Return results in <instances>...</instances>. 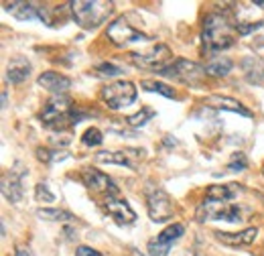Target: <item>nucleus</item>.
<instances>
[{
  "instance_id": "obj_1",
  "label": "nucleus",
  "mask_w": 264,
  "mask_h": 256,
  "mask_svg": "<svg viewBox=\"0 0 264 256\" xmlns=\"http://www.w3.org/2000/svg\"><path fill=\"white\" fill-rule=\"evenodd\" d=\"M236 33H238V29L224 15H217V12L207 15L203 21V33H201L205 51L216 53V51L232 47L236 43Z\"/></svg>"
},
{
  "instance_id": "obj_2",
  "label": "nucleus",
  "mask_w": 264,
  "mask_h": 256,
  "mask_svg": "<svg viewBox=\"0 0 264 256\" xmlns=\"http://www.w3.org/2000/svg\"><path fill=\"white\" fill-rule=\"evenodd\" d=\"M69 4H72L73 21L83 29H96L98 24L108 21V17L114 10V4L106 2V0H75V2Z\"/></svg>"
},
{
  "instance_id": "obj_3",
  "label": "nucleus",
  "mask_w": 264,
  "mask_h": 256,
  "mask_svg": "<svg viewBox=\"0 0 264 256\" xmlns=\"http://www.w3.org/2000/svg\"><path fill=\"white\" fill-rule=\"evenodd\" d=\"M244 211L238 204H230V201H214L205 199L199 204L195 218L197 222H207V220H224V222H240Z\"/></svg>"
},
{
  "instance_id": "obj_4",
  "label": "nucleus",
  "mask_w": 264,
  "mask_h": 256,
  "mask_svg": "<svg viewBox=\"0 0 264 256\" xmlns=\"http://www.w3.org/2000/svg\"><path fill=\"white\" fill-rule=\"evenodd\" d=\"M72 100H69L65 93L63 96H53L45 108L43 112H41V122L49 128H55V130H61L65 128V120H69V124H72Z\"/></svg>"
},
{
  "instance_id": "obj_5",
  "label": "nucleus",
  "mask_w": 264,
  "mask_h": 256,
  "mask_svg": "<svg viewBox=\"0 0 264 256\" xmlns=\"http://www.w3.org/2000/svg\"><path fill=\"white\" fill-rule=\"evenodd\" d=\"M102 102L110 110H122L136 100V86L132 82H112L100 92Z\"/></svg>"
},
{
  "instance_id": "obj_6",
  "label": "nucleus",
  "mask_w": 264,
  "mask_h": 256,
  "mask_svg": "<svg viewBox=\"0 0 264 256\" xmlns=\"http://www.w3.org/2000/svg\"><path fill=\"white\" fill-rule=\"evenodd\" d=\"M163 77L175 79V82H183V84H197L199 79L205 75V67L197 65L195 61L189 59H173L167 67H163L161 71H157Z\"/></svg>"
},
{
  "instance_id": "obj_7",
  "label": "nucleus",
  "mask_w": 264,
  "mask_h": 256,
  "mask_svg": "<svg viewBox=\"0 0 264 256\" xmlns=\"http://www.w3.org/2000/svg\"><path fill=\"white\" fill-rule=\"evenodd\" d=\"M173 59V53L167 45H155L150 47L148 51H143V53H132L130 55V61L141 67V70H155V71H161L163 67H167Z\"/></svg>"
},
{
  "instance_id": "obj_8",
  "label": "nucleus",
  "mask_w": 264,
  "mask_h": 256,
  "mask_svg": "<svg viewBox=\"0 0 264 256\" xmlns=\"http://www.w3.org/2000/svg\"><path fill=\"white\" fill-rule=\"evenodd\" d=\"M106 37L110 43H114L116 47H126L130 43H138V41H144V39H148L144 33H141L136 29V26H132L126 19H116L114 23H110L108 31H106Z\"/></svg>"
},
{
  "instance_id": "obj_9",
  "label": "nucleus",
  "mask_w": 264,
  "mask_h": 256,
  "mask_svg": "<svg viewBox=\"0 0 264 256\" xmlns=\"http://www.w3.org/2000/svg\"><path fill=\"white\" fill-rule=\"evenodd\" d=\"M146 209H148V218L157 224H163L167 220L173 218L175 208L171 197L167 195L163 189H148L146 193Z\"/></svg>"
},
{
  "instance_id": "obj_10",
  "label": "nucleus",
  "mask_w": 264,
  "mask_h": 256,
  "mask_svg": "<svg viewBox=\"0 0 264 256\" xmlns=\"http://www.w3.org/2000/svg\"><path fill=\"white\" fill-rule=\"evenodd\" d=\"M185 234V226L183 224H171L167 230H163L157 238L148 240V254L150 256H167L173 246V242L179 240Z\"/></svg>"
},
{
  "instance_id": "obj_11",
  "label": "nucleus",
  "mask_w": 264,
  "mask_h": 256,
  "mask_svg": "<svg viewBox=\"0 0 264 256\" xmlns=\"http://www.w3.org/2000/svg\"><path fill=\"white\" fill-rule=\"evenodd\" d=\"M81 181L94 193H106V195H118V187L114 185V181L108 177L106 173L94 169V167H86L81 169Z\"/></svg>"
},
{
  "instance_id": "obj_12",
  "label": "nucleus",
  "mask_w": 264,
  "mask_h": 256,
  "mask_svg": "<svg viewBox=\"0 0 264 256\" xmlns=\"http://www.w3.org/2000/svg\"><path fill=\"white\" fill-rule=\"evenodd\" d=\"M141 157H143V151H138V149H124V151H100V153H96V161H98V163L120 165V167H128V169H132V171H136Z\"/></svg>"
},
{
  "instance_id": "obj_13",
  "label": "nucleus",
  "mask_w": 264,
  "mask_h": 256,
  "mask_svg": "<svg viewBox=\"0 0 264 256\" xmlns=\"http://www.w3.org/2000/svg\"><path fill=\"white\" fill-rule=\"evenodd\" d=\"M102 208L106 209V213L112 218L116 224L120 226H128L136 220V213L134 209L128 206V201L124 199H118L116 195H106L104 201H102Z\"/></svg>"
},
{
  "instance_id": "obj_14",
  "label": "nucleus",
  "mask_w": 264,
  "mask_h": 256,
  "mask_svg": "<svg viewBox=\"0 0 264 256\" xmlns=\"http://www.w3.org/2000/svg\"><path fill=\"white\" fill-rule=\"evenodd\" d=\"M37 84L43 90L51 92L53 96H63V93L72 88V79H69L67 75L57 73V71H45V73L39 75Z\"/></svg>"
},
{
  "instance_id": "obj_15",
  "label": "nucleus",
  "mask_w": 264,
  "mask_h": 256,
  "mask_svg": "<svg viewBox=\"0 0 264 256\" xmlns=\"http://www.w3.org/2000/svg\"><path fill=\"white\" fill-rule=\"evenodd\" d=\"M26 171H15L12 169L10 175L2 177V195L10 201V204H19L23 199V175Z\"/></svg>"
},
{
  "instance_id": "obj_16",
  "label": "nucleus",
  "mask_w": 264,
  "mask_h": 256,
  "mask_svg": "<svg viewBox=\"0 0 264 256\" xmlns=\"http://www.w3.org/2000/svg\"><path fill=\"white\" fill-rule=\"evenodd\" d=\"M214 236L226 246H248L256 240L258 230L256 228H246L242 232H214Z\"/></svg>"
},
{
  "instance_id": "obj_17",
  "label": "nucleus",
  "mask_w": 264,
  "mask_h": 256,
  "mask_svg": "<svg viewBox=\"0 0 264 256\" xmlns=\"http://www.w3.org/2000/svg\"><path fill=\"white\" fill-rule=\"evenodd\" d=\"M205 106H210V108H217V110H228V112H236V114H240V116H246L250 118L252 116V112L248 110L246 106H242L238 100H234V98H228V96H207L203 100Z\"/></svg>"
},
{
  "instance_id": "obj_18",
  "label": "nucleus",
  "mask_w": 264,
  "mask_h": 256,
  "mask_svg": "<svg viewBox=\"0 0 264 256\" xmlns=\"http://www.w3.org/2000/svg\"><path fill=\"white\" fill-rule=\"evenodd\" d=\"M242 71L246 75V79L250 84H262L264 79V59L258 57V55H248L242 59Z\"/></svg>"
},
{
  "instance_id": "obj_19",
  "label": "nucleus",
  "mask_w": 264,
  "mask_h": 256,
  "mask_svg": "<svg viewBox=\"0 0 264 256\" xmlns=\"http://www.w3.org/2000/svg\"><path fill=\"white\" fill-rule=\"evenodd\" d=\"M4 10L10 12L19 21H31L39 19L37 15V4L35 2H24V0H12V2H4Z\"/></svg>"
},
{
  "instance_id": "obj_20",
  "label": "nucleus",
  "mask_w": 264,
  "mask_h": 256,
  "mask_svg": "<svg viewBox=\"0 0 264 256\" xmlns=\"http://www.w3.org/2000/svg\"><path fill=\"white\" fill-rule=\"evenodd\" d=\"M31 73V63L26 61L24 57H15L8 63L6 70V79L10 84H23Z\"/></svg>"
},
{
  "instance_id": "obj_21",
  "label": "nucleus",
  "mask_w": 264,
  "mask_h": 256,
  "mask_svg": "<svg viewBox=\"0 0 264 256\" xmlns=\"http://www.w3.org/2000/svg\"><path fill=\"white\" fill-rule=\"evenodd\" d=\"M242 191L238 183H228V185H212L205 189V197L214 201H232L236 195Z\"/></svg>"
},
{
  "instance_id": "obj_22",
  "label": "nucleus",
  "mask_w": 264,
  "mask_h": 256,
  "mask_svg": "<svg viewBox=\"0 0 264 256\" xmlns=\"http://www.w3.org/2000/svg\"><path fill=\"white\" fill-rule=\"evenodd\" d=\"M232 59L228 57H214L210 63L205 65V75H212V77H226L232 71Z\"/></svg>"
},
{
  "instance_id": "obj_23",
  "label": "nucleus",
  "mask_w": 264,
  "mask_h": 256,
  "mask_svg": "<svg viewBox=\"0 0 264 256\" xmlns=\"http://www.w3.org/2000/svg\"><path fill=\"white\" fill-rule=\"evenodd\" d=\"M37 215L41 220L47 222H73V213H69L65 209H57V208H41L37 209Z\"/></svg>"
},
{
  "instance_id": "obj_24",
  "label": "nucleus",
  "mask_w": 264,
  "mask_h": 256,
  "mask_svg": "<svg viewBox=\"0 0 264 256\" xmlns=\"http://www.w3.org/2000/svg\"><path fill=\"white\" fill-rule=\"evenodd\" d=\"M141 88L146 90V92H157V93H161V96H165V98H177L175 90L169 88L167 84H161V82H150V79H144V82H141Z\"/></svg>"
},
{
  "instance_id": "obj_25",
  "label": "nucleus",
  "mask_w": 264,
  "mask_h": 256,
  "mask_svg": "<svg viewBox=\"0 0 264 256\" xmlns=\"http://www.w3.org/2000/svg\"><path fill=\"white\" fill-rule=\"evenodd\" d=\"M152 116H155V110H150V108H143L141 112H136V114H132V116L126 118V124L132 126V128H138V126L146 124Z\"/></svg>"
},
{
  "instance_id": "obj_26",
  "label": "nucleus",
  "mask_w": 264,
  "mask_h": 256,
  "mask_svg": "<svg viewBox=\"0 0 264 256\" xmlns=\"http://www.w3.org/2000/svg\"><path fill=\"white\" fill-rule=\"evenodd\" d=\"M35 199L37 201H45V204H51V201H55V193L49 189L47 183H37L35 185Z\"/></svg>"
},
{
  "instance_id": "obj_27",
  "label": "nucleus",
  "mask_w": 264,
  "mask_h": 256,
  "mask_svg": "<svg viewBox=\"0 0 264 256\" xmlns=\"http://www.w3.org/2000/svg\"><path fill=\"white\" fill-rule=\"evenodd\" d=\"M81 140H83V144H86V146H98V144H102L104 137H102V132L98 128H88L86 132H83Z\"/></svg>"
},
{
  "instance_id": "obj_28",
  "label": "nucleus",
  "mask_w": 264,
  "mask_h": 256,
  "mask_svg": "<svg viewBox=\"0 0 264 256\" xmlns=\"http://www.w3.org/2000/svg\"><path fill=\"white\" fill-rule=\"evenodd\" d=\"M96 71H98V75H102V77H116V75L124 73L122 67H118L114 63H100L98 67H96Z\"/></svg>"
},
{
  "instance_id": "obj_29",
  "label": "nucleus",
  "mask_w": 264,
  "mask_h": 256,
  "mask_svg": "<svg viewBox=\"0 0 264 256\" xmlns=\"http://www.w3.org/2000/svg\"><path fill=\"white\" fill-rule=\"evenodd\" d=\"M248 167V159L244 153H234L232 155V161L228 163V169L230 171H244Z\"/></svg>"
},
{
  "instance_id": "obj_30",
  "label": "nucleus",
  "mask_w": 264,
  "mask_h": 256,
  "mask_svg": "<svg viewBox=\"0 0 264 256\" xmlns=\"http://www.w3.org/2000/svg\"><path fill=\"white\" fill-rule=\"evenodd\" d=\"M262 23H250V24H244V23H238L236 24V29H238V35H248V33H252L256 29H260Z\"/></svg>"
},
{
  "instance_id": "obj_31",
  "label": "nucleus",
  "mask_w": 264,
  "mask_h": 256,
  "mask_svg": "<svg viewBox=\"0 0 264 256\" xmlns=\"http://www.w3.org/2000/svg\"><path fill=\"white\" fill-rule=\"evenodd\" d=\"M75 256H102L98 250H94L90 246H77L75 248Z\"/></svg>"
},
{
  "instance_id": "obj_32",
  "label": "nucleus",
  "mask_w": 264,
  "mask_h": 256,
  "mask_svg": "<svg viewBox=\"0 0 264 256\" xmlns=\"http://www.w3.org/2000/svg\"><path fill=\"white\" fill-rule=\"evenodd\" d=\"M37 159L49 165V163H53V153L49 149H37Z\"/></svg>"
},
{
  "instance_id": "obj_33",
  "label": "nucleus",
  "mask_w": 264,
  "mask_h": 256,
  "mask_svg": "<svg viewBox=\"0 0 264 256\" xmlns=\"http://www.w3.org/2000/svg\"><path fill=\"white\" fill-rule=\"evenodd\" d=\"M17 256H35V254L31 252V248H24V246H19V248H17Z\"/></svg>"
},
{
  "instance_id": "obj_34",
  "label": "nucleus",
  "mask_w": 264,
  "mask_h": 256,
  "mask_svg": "<svg viewBox=\"0 0 264 256\" xmlns=\"http://www.w3.org/2000/svg\"><path fill=\"white\" fill-rule=\"evenodd\" d=\"M8 104V98H6V92H2V108H6Z\"/></svg>"
},
{
  "instance_id": "obj_35",
  "label": "nucleus",
  "mask_w": 264,
  "mask_h": 256,
  "mask_svg": "<svg viewBox=\"0 0 264 256\" xmlns=\"http://www.w3.org/2000/svg\"><path fill=\"white\" fill-rule=\"evenodd\" d=\"M252 4H254V6H260V8H264V0H254Z\"/></svg>"
}]
</instances>
